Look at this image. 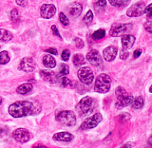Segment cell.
<instances>
[{"label": "cell", "mask_w": 152, "mask_h": 148, "mask_svg": "<svg viewBox=\"0 0 152 148\" xmlns=\"http://www.w3.org/2000/svg\"><path fill=\"white\" fill-rule=\"evenodd\" d=\"M41 111V106L35 101H18L9 107L10 115L13 118H22L31 115H37Z\"/></svg>", "instance_id": "1"}, {"label": "cell", "mask_w": 152, "mask_h": 148, "mask_svg": "<svg viewBox=\"0 0 152 148\" xmlns=\"http://www.w3.org/2000/svg\"><path fill=\"white\" fill-rule=\"evenodd\" d=\"M111 87V79L107 74H100L96 78L94 85V90L98 93H107Z\"/></svg>", "instance_id": "2"}, {"label": "cell", "mask_w": 152, "mask_h": 148, "mask_svg": "<svg viewBox=\"0 0 152 148\" xmlns=\"http://www.w3.org/2000/svg\"><path fill=\"white\" fill-rule=\"evenodd\" d=\"M56 121L62 123L63 125L73 126L76 123V116L72 111L63 110L56 114Z\"/></svg>", "instance_id": "3"}, {"label": "cell", "mask_w": 152, "mask_h": 148, "mask_svg": "<svg viewBox=\"0 0 152 148\" xmlns=\"http://www.w3.org/2000/svg\"><path fill=\"white\" fill-rule=\"evenodd\" d=\"M93 104H94L93 99L91 97L87 96L84 97L79 102L77 106H76V109H77L78 113L81 116H86L93 110Z\"/></svg>", "instance_id": "4"}, {"label": "cell", "mask_w": 152, "mask_h": 148, "mask_svg": "<svg viewBox=\"0 0 152 148\" xmlns=\"http://www.w3.org/2000/svg\"><path fill=\"white\" fill-rule=\"evenodd\" d=\"M103 120V116L100 113H95L92 116L88 117V119L83 122L82 125H80V129L81 130H88V129H92V128L96 127L100 122Z\"/></svg>", "instance_id": "5"}, {"label": "cell", "mask_w": 152, "mask_h": 148, "mask_svg": "<svg viewBox=\"0 0 152 148\" xmlns=\"http://www.w3.org/2000/svg\"><path fill=\"white\" fill-rule=\"evenodd\" d=\"M78 78L81 83L85 85H90L94 80V75L90 68L88 66H84L78 70Z\"/></svg>", "instance_id": "6"}, {"label": "cell", "mask_w": 152, "mask_h": 148, "mask_svg": "<svg viewBox=\"0 0 152 148\" xmlns=\"http://www.w3.org/2000/svg\"><path fill=\"white\" fill-rule=\"evenodd\" d=\"M132 28V24H115L109 31V34L113 37H119L126 34Z\"/></svg>", "instance_id": "7"}, {"label": "cell", "mask_w": 152, "mask_h": 148, "mask_svg": "<svg viewBox=\"0 0 152 148\" xmlns=\"http://www.w3.org/2000/svg\"><path fill=\"white\" fill-rule=\"evenodd\" d=\"M145 4L142 2L135 3L127 9L126 15L129 17H138L141 16L142 14H145Z\"/></svg>", "instance_id": "8"}, {"label": "cell", "mask_w": 152, "mask_h": 148, "mask_svg": "<svg viewBox=\"0 0 152 148\" xmlns=\"http://www.w3.org/2000/svg\"><path fill=\"white\" fill-rule=\"evenodd\" d=\"M12 138L20 144L28 142L31 139V134L25 128H17L12 132Z\"/></svg>", "instance_id": "9"}, {"label": "cell", "mask_w": 152, "mask_h": 148, "mask_svg": "<svg viewBox=\"0 0 152 148\" xmlns=\"http://www.w3.org/2000/svg\"><path fill=\"white\" fill-rule=\"evenodd\" d=\"M18 69L25 72H32L35 69V63L31 57H25L21 60Z\"/></svg>", "instance_id": "10"}, {"label": "cell", "mask_w": 152, "mask_h": 148, "mask_svg": "<svg viewBox=\"0 0 152 148\" xmlns=\"http://www.w3.org/2000/svg\"><path fill=\"white\" fill-rule=\"evenodd\" d=\"M56 8L52 4H43L40 8V15L45 19H50L54 16Z\"/></svg>", "instance_id": "11"}, {"label": "cell", "mask_w": 152, "mask_h": 148, "mask_svg": "<svg viewBox=\"0 0 152 148\" xmlns=\"http://www.w3.org/2000/svg\"><path fill=\"white\" fill-rule=\"evenodd\" d=\"M87 59L92 66H101L103 61H102V57L96 50H91L87 54Z\"/></svg>", "instance_id": "12"}, {"label": "cell", "mask_w": 152, "mask_h": 148, "mask_svg": "<svg viewBox=\"0 0 152 148\" xmlns=\"http://www.w3.org/2000/svg\"><path fill=\"white\" fill-rule=\"evenodd\" d=\"M117 52H118V49L116 47L114 46H109L107 47L103 51V56H104V59L107 61V62H111L115 59V57L117 55Z\"/></svg>", "instance_id": "13"}, {"label": "cell", "mask_w": 152, "mask_h": 148, "mask_svg": "<svg viewBox=\"0 0 152 148\" xmlns=\"http://www.w3.org/2000/svg\"><path fill=\"white\" fill-rule=\"evenodd\" d=\"M133 96L132 95H129L127 94L126 96H124V97H121V98H118L117 99V102L115 104V106L117 109H121L123 107H126V106H130L133 102Z\"/></svg>", "instance_id": "14"}, {"label": "cell", "mask_w": 152, "mask_h": 148, "mask_svg": "<svg viewBox=\"0 0 152 148\" xmlns=\"http://www.w3.org/2000/svg\"><path fill=\"white\" fill-rule=\"evenodd\" d=\"M52 139L56 141L68 142V141H72L74 139V137L69 132H58V133H55V134L53 135V137H52Z\"/></svg>", "instance_id": "15"}, {"label": "cell", "mask_w": 152, "mask_h": 148, "mask_svg": "<svg viewBox=\"0 0 152 148\" xmlns=\"http://www.w3.org/2000/svg\"><path fill=\"white\" fill-rule=\"evenodd\" d=\"M135 43V37L130 34H125L122 36V47L124 50H128L133 47Z\"/></svg>", "instance_id": "16"}, {"label": "cell", "mask_w": 152, "mask_h": 148, "mask_svg": "<svg viewBox=\"0 0 152 148\" xmlns=\"http://www.w3.org/2000/svg\"><path fill=\"white\" fill-rule=\"evenodd\" d=\"M41 77L44 79L47 82H49L50 84H54L58 81V75H57L53 71H47V70H41L40 71Z\"/></svg>", "instance_id": "17"}, {"label": "cell", "mask_w": 152, "mask_h": 148, "mask_svg": "<svg viewBox=\"0 0 152 148\" xmlns=\"http://www.w3.org/2000/svg\"><path fill=\"white\" fill-rule=\"evenodd\" d=\"M82 9H83L82 5H81L80 3L75 2V3H73V4H71V5H70V6H69V13H70V15H71V16L77 17V16L80 15L81 12H82Z\"/></svg>", "instance_id": "18"}, {"label": "cell", "mask_w": 152, "mask_h": 148, "mask_svg": "<svg viewBox=\"0 0 152 148\" xmlns=\"http://www.w3.org/2000/svg\"><path fill=\"white\" fill-rule=\"evenodd\" d=\"M43 65L48 69H54L56 66V61L51 55H45L43 57Z\"/></svg>", "instance_id": "19"}, {"label": "cell", "mask_w": 152, "mask_h": 148, "mask_svg": "<svg viewBox=\"0 0 152 148\" xmlns=\"http://www.w3.org/2000/svg\"><path fill=\"white\" fill-rule=\"evenodd\" d=\"M31 90H32V85L28 84V83H25V84H22L19 85V87L16 88V92L21 95H26L28 92H31Z\"/></svg>", "instance_id": "20"}, {"label": "cell", "mask_w": 152, "mask_h": 148, "mask_svg": "<svg viewBox=\"0 0 152 148\" xmlns=\"http://www.w3.org/2000/svg\"><path fill=\"white\" fill-rule=\"evenodd\" d=\"M12 33L4 28H0V41L1 42H9L12 39Z\"/></svg>", "instance_id": "21"}, {"label": "cell", "mask_w": 152, "mask_h": 148, "mask_svg": "<svg viewBox=\"0 0 152 148\" xmlns=\"http://www.w3.org/2000/svg\"><path fill=\"white\" fill-rule=\"evenodd\" d=\"M145 104V100L142 96H138L135 99H133V102L131 104L133 109H141Z\"/></svg>", "instance_id": "22"}, {"label": "cell", "mask_w": 152, "mask_h": 148, "mask_svg": "<svg viewBox=\"0 0 152 148\" xmlns=\"http://www.w3.org/2000/svg\"><path fill=\"white\" fill-rule=\"evenodd\" d=\"M130 0H108V2L112 5L113 7L116 8H125L127 6Z\"/></svg>", "instance_id": "23"}, {"label": "cell", "mask_w": 152, "mask_h": 148, "mask_svg": "<svg viewBox=\"0 0 152 148\" xmlns=\"http://www.w3.org/2000/svg\"><path fill=\"white\" fill-rule=\"evenodd\" d=\"M72 62H73L74 66H80L85 64V58L82 54H75L72 58Z\"/></svg>", "instance_id": "24"}, {"label": "cell", "mask_w": 152, "mask_h": 148, "mask_svg": "<svg viewBox=\"0 0 152 148\" xmlns=\"http://www.w3.org/2000/svg\"><path fill=\"white\" fill-rule=\"evenodd\" d=\"M69 72V66L68 65H66V64H61L60 66V69H59V72H58V78L60 77H63V76H66V75H68Z\"/></svg>", "instance_id": "25"}, {"label": "cell", "mask_w": 152, "mask_h": 148, "mask_svg": "<svg viewBox=\"0 0 152 148\" xmlns=\"http://www.w3.org/2000/svg\"><path fill=\"white\" fill-rule=\"evenodd\" d=\"M10 62V55L8 51H1L0 52V64L6 65Z\"/></svg>", "instance_id": "26"}, {"label": "cell", "mask_w": 152, "mask_h": 148, "mask_svg": "<svg viewBox=\"0 0 152 148\" xmlns=\"http://www.w3.org/2000/svg\"><path fill=\"white\" fill-rule=\"evenodd\" d=\"M10 17H11V20L13 23H16L20 20V16H19V12L16 9H12L11 11V13H10Z\"/></svg>", "instance_id": "27"}, {"label": "cell", "mask_w": 152, "mask_h": 148, "mask_svg": "<svg viewBox=\"0 0 152 148\" xmlns=\"http://www.w3.org/2000/svg\"><path fill=\"white\" fill-rule=\"evenodd\" d=\"M104 35H106V31H104V30L100 28V30H98V31L93 32L92 38H93V39H95V40H100V39H102V38H104Z\"/></svg>", "instance_id": "28"}, {"label": "cell", "mask_w": 152, "mask_h": 148, "mask_svg": "<svg viewBox=\"0 0 152 148\" xmlns=\"http://www.w3.org/2000/svg\"><path fill=\"white\" fill-rule=\"evenodd\" d=\"M84 23L87 24V25H90L93 20V12L91 11H88L87 13H86V15L84 16Z\"/></svg>", "instance_id": "29"}, {"label": "cell", "mask_w": 152, "mask_h": 148, "mask_svg": "<svg viewBox=\"0 0 152 148\" xmlns=\"http://www.w3.org/2000/svg\"><path fill=\"white\" fill-rule=\"evenodd\" d=\"M115 94H116V97L118 99V98H121V97H124V96H126L128 93L126 92V90L124 88V87H118L116 88V90H115Z\"/></svg>", "instance_id": "30"}, {"label": "cell", "mask_w": 152, "mask_h": 148, "mask_svg": "<svg viewBox=\"0 0 152 148\" xmlns=\"http://www.w3.org/2000/svg\"><path fill=\"white\" fill-rule=\"evenodd\" d=\"M107 6V0H98L95 4V9L98 11H103Z\"/></svg>", "instance_id": "31"}, {"label": "cell", "mask_w": 152, "mask_h": 148, "mask_svg": "<svg viewBox=\"0 0 152 148\" xmlns=\"http://www.w3.org/2000/svg\"><path fill=\"white\" fill-rule=\"evenodd\" d=\"M59 20H60L61 24H62L63 26H65V27L69 26V21L68 17H66L63 12H60V13H59Z\"/></svg>", "instance_id": "32"}, {"label": "cell", "mask_w": 152, "mask_h": 148, "mask_svg": "<svg viewBox=\"0 0 152 148\" xmlns=\"http://www.w3.org/2000/svg\"><path fill=\"white\" fill-rule=\"evenodd\" d=\"M58 81H59V83H60V85H62V87H66V85H69V84H70V81H69V78H66V76H63V77H60L59 79H58Z\"/></svg>", "instance_id": "33"}, {"label": "cell", "mask_w": 152, "mask_h": 148, "mask_svg": "<svg viewBox=\"0 0 152 148\" xmlns=\"http://www.w3.org/2000/svg\"><path fill=\"white\" fill-rule=\"evenodd\" d=\"M74 44H75V46H76L77 49H83L84 46H85L84 41L81 39V38H79V37L74 38Z\"/></svg>", "instance_id": "34"}, {"label": "cell", "mask_w": 152, "mask_h": 148, "mask_svg": "<svg viewBox=\"0 0 152 148\" xmlns=\"http://www.w3.org/2000/svg\"><path fill=\"white\" fill-rule=\"evenodd\" d=\"M131 115L129 113H122L120 116H119V120L121 122H126L128 120H130Z\"/></svg>", "instance_id": "35"}, {"label": "cell", "mask_w": 152, "mask_h": 148, "mask_svg": "<svg viewBox=\"0 0 152 148\" xmlns=\"http://www.w3.org/2000/svg\"><path fill=\"white\" fill-rule=\"evenodd\" d=\"M69 55H70V51L69 50H64L63 52H62V55H61L62 60L66 62V61L69 59Z\"/></svg>", "instance_id": "36"}, {"label": "cell", "mask_w": 152, "mask_h": 148, "mask_svg": "<svg viewBox=\"0 0 152 148\" xmlns=\"http://www.w3.org/2000/svg\"><path fill=\"white\" fill-rule=\"evenodd\" d=\"M145 13L147 14V16L149 18H152V3L149 4L148 6L145 7Z\"/></svg>", "instance_id": "37"}, {"label": "cell", "mask_w": 152, "mask_h": 148, "mask_svg": "<svg viewBox=\"0 0 152 148\" xmlns=\"http://www.w3.org/2000/svg\"><path fill=\"white\" fill-rule=\"evenodd\" d=\"M145 28L146 31L152 33V21H146L145 23Z\"/></svg>", "instance_id": "38"}, {"label": "cell", "mask_w": 152, "mask_h": 148, "mask_svg": "<svg viewBox=\"0 0 152 148\" xmlns=\"http://www.w3.org/2000/svg\"><path fill=\"white\" fill-rule=\"evenodd\" d=\"M51 31H52V33H53V34H54L55 36L59 37L60 39H62V37H61L60 33H59L58 30H57V28H56V26H55V25H52V26H51Z\"/></svg>", "instance_id": "39"}, {"label": "cell", "mask_w": 152, "mask_h": 148, "mask_svg": "<svg viewBox=\"0 0 152 148\" xmlns=\"http://www.w3.org/2000/svg\"><path fill=\"white\" fill-rule=\"evenodd\" d=\"M128 55H129V52H128L127 50H122L121 51V53H120V58L122 59V60H126L127 57H128Z\"/></svg>", "instance_id": "40"}, {"label": "cell", "mask_w": 152, "mask_h": 148, "mask_svg": "<svg viewBox=\"0 0 152 148\" xmlns=\"http://www.w3.org/2000/svg\"><path fill=\"white\" fill-rule=\"evenodd\" d=\"M45 51H46V52H48V53L53 54V55H56L57 53H58V51H57V50H56V49H54V47H50V49H47Z\"/></svg>", "instance_id": "41"}, {"label": "cell", "mask_w": 152, "mask_h": 148, "mask_svg": "<svg viewBox=\"0 0 152 148\" xmlns=\"http://www.w3.org/2000/svg\"><path fill=\"white\" fill-rule=\"evenodd\" d=\"M16 4L21 7H25L27 5V1L26 0H16Z\"/></svg>", "instance_id": "42"}, {"label": "cell", "mask_w": 152, "mask_h": 148, "mask_svg": "<svg viewBox=\"0 0 152 148\" xmlns=\"http://www.w3.org/2000/svg\"><path fill=\"white\" fill-rule=\"evenodd\" d=\"M141 53H142V50L138 49V50H136L134 51V53H133V57H134V58H138V57L141 55Z\"/></svg>", "instance_id": "43"}, {"label": "cell", "mask_w": 152, "mask_h": 148, "mask_svg": "<svg viewBox=\"0 0 152 148\" xmlns=\"http://www.w3.org/2000/svg\"><path fill=\"white\" fill-rule=\"evenodd\" d=\"M133 142H127V144H125L121 148H132L133 147Z\"/></svg>", "instance_id": "44"}, {"label": "cell", "mask_w": 152, "mask_h": 148, "mask_svg": "<svg viewBox=\"0 0 152 148\" xmlns=\"http://www.w3.org/2000/svg\"><path fill=\"white\" fill-rule=\"evenodd\" d=\"M32 148H48L47 146H45V145H42V144H36V145H34Z\"/></svg>", "instance_id": "45"}, {"label": "cell", "mask_w": 152, "mask_h": 148, "mask_svg": "<svg viewBox=\"0 0 152 148\" xmlns=\"http://www.w3.org/2000/svg\"><path fill=\"white\" fill-rule=\"evenodd\" d=\"M147 144H148V145H149V146H151V147H152V136H150V137H149L148 141H147Z\"/></svg>", "instance_id": "46"}, {"label": "cell", "mask_w": 152, "mask_h": 148, "mask_svg": "<svg viewBox=\"0 0 152 148\" xmlns=\"http://www.w3.org/2000/svg\"><path fill=\"white\" fill-rule=\"evenodd\" d=\"M2 102H3V100H2V98H1V97H0V104H2Z\"/></svg>", "instance_id": "47"}, {"label": "cell", "mask_w": 152, "mask_h": 148, "mask_svg": "<svg viewBox=\"0 0 152 148\" xmlns=\"http://www.w3.org/2000/svg\"><path fill=\"white\" fill-rule=\"evenodd\" d=\"M149 91H150V92L152 93V85H151V87L149 88Z\"/></svg>", "instance_id": "48"}]
</instances>
